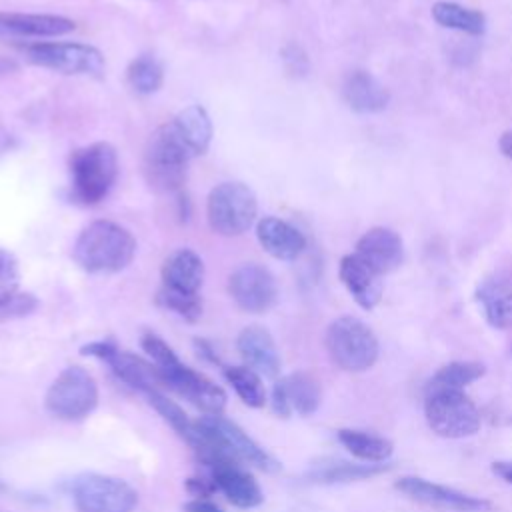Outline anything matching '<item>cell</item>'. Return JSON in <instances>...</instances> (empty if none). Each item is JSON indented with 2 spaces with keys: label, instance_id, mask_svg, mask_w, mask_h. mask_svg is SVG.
<instances>
[{
  "label": "cell",
  "instance_id": "ba28073f",
  "mask_svg": "<svg viewBox=\"0 0 512 512\" xmlns=\"http://www.w3.org/2000/svg\"><path fill=\"white\" fill-rule=\"evenodd\" d=\"M98 404V384L82 366L64 368L50 384L44 406L60 420H82Z\"/></svg>",
  "mask_w": 512,
  "mask_h": 512
},
{
  "label": "cell",
  "instance_id": "d4e9b609",
  "mask_svg": "<svg viewBox=\"0 0 512 512\" xmlns=\"http://www.w3.org/2000/svg\"><path fill=\"white\" fill-rule=\"evenodd\" d=\"M390 466L386 464H354L346 460H322L312 466L308 472V478L312 482L320 484H334V482H354V480H366L372 476H378L386 472Z\"/></svg>",
  "mask_w": 512,
  "mask_h": 512
},
{
  "label": "cell",
  "instance_id": "ac0fdd59",
  "mask_svg": "<svg viewBox=\"0 0 512 512\" xmlns=\"http://www.w3.org/2000/svg\"><path fill=\"white\" fill-rule=\"evenodd\" d=\"M236 348L248 368L256 370L260 376H278L280 354L270 332L258 324L246 326L236 338Z\"/></svg>",
  "mask_w": 512,
  "mask_h": 512
},
{
  "label": "cell",
  "instance_id": "f35d334b",
  "mask_svg": "<svg viewBox=\"0 0 512 512\" xmlns=\"http://www.w3.org/2000/svg\"><path fill=\"white\" fill-rule=\"evenodd\" d=\"M0 488H2V484H0Z\"/></svg>",
  "mask_w": 512,
  "mask_h": 512
},
{
  "label": "cell",
  "instance_id": "d590c367",
  "mask_svg": "<svg viewBox=\"0 0 512 512\" xmlns=\"http://www.w3.org/2000/svg\"><path fill=\"white\" fill-rule=\"evenodd\" d=\"M184 512H224V510L210 498H192L184 504Z\"/></svg>",
  "mask_w": 512,
  "mask_h": 512
},
{
  "label": "cell",
  "instance_id": "7c38bea8",
  "mask_svg": "<svg viewBox=\"0 0 512 512\" xmlns=\"http://www.w3.org/2000/svg\"><path fill=\"white\" fill-rule=\"evenodd\" d=\"M396 490L406 494L410 500H416L426 506H434L440 510L452 512H488L490 502L464 494L460 490L418 478V476H402L396 480Z\"/></svg>",
  "mask_w": 512,
  "mask_h": 512
},
{
  "label": "cell",
  "instance_id": "2e32d148",
  "mask_svg": "<svg viewBox=\"0 0 512 512\" xmlns=\"http://www.w3.org/2000/svg\"><path fill=\"white\" fill-rule=\"evenodd\" d=\"M76 28L74 20L58 14L0 12V40L64 36Z\"/></svg>",
  "mask_w": 512,
  "mask_h": 512
},
{
  "label": "cell",
  "instance_id": "30bf717a",
  "mask_svg": "<svg viewBox=\"0 0 512 512\" xmlns=\"http://www.w3.org/2000/svg\"><path fill=\"white\" fill-rule=\"evenodd\" d=\"M26 58L42 68L60 74L98 76L104 68V54L80 42H36L24 48Z\"/></svg>",
  "mask_w": 512,
  "mask_h": 512
},
{
  "label": "cell",
  "instance_id": "9a60e30c",
  "mask_svg": "<svg viewBox=\"0 0 512 512\" xmlns=\"http://www.w3.org/2000/svg\"><path fill=\"white\" fill-rule=\"evenodd\" d=\"M476 300L492 328H512V272L500 270L486 276L476 288Z\"/></svg>",
  "mask_w": 512,
  "mask_h": 512
},
{
  "label": "cell",
  "instance_id": "603a6c76",
  "mask_svg": "<svg viewBox=\"0 0 512 512\" xmlns=\"http://www.w3.org/2000/svg\"><path fill=\"white\" fill-rule=\"evenodd\" d=\"M104 362H108L110 370L122 382L132 386L134 390H140V392L146 394L150 390H160V386H164L162 378L158 374V368L152 362H148V360H144V358H140L132 352H124V350L114 348L106 356Z\"/></svg>",
  "mask_w": 512,
  "mask_h": 512
},
{
  "label": "cell",
  "instance_id": "83f0119b",
  "mask_svg": "<svg viewBox=\"0 0 512 512\" xmlns=\"http://www.w3.org/2000/svg\"><path fill=\"white\" fill-rule=\"evenodd\" d=\"M146 398L150 402V406L172 426V430L184 440L188 442L192 448L198 446V430L194 420H190L186 416V412L170 398H166L160 390H150L146 392Z\"/></svg>",
  "mask_w": 512,
  "mask_h": 512
},
{
  "label": "cell",
  "instance_id": "9c48e42d",
  "mask_svg": "<svg viewBox=\"0 0 512 512\" xmlns=\"http://www.w3.org/2000/svg\"><path fill=\"white\" fill-rule=\"evenodd\" d=\"M78 512H134L138 492L124 480L106 474H82L72 482Z\"/></svg>",
  "mask_w": 512,
  "mask_h": 512
},
{
  "label": "cell",
  "instance_id": "8992f818",
  "mask_svg": "<svg viewBox=\"0 0 512 512\" xmlns=\"http://www.w3.org/2000/svg\"><path fill=\"white\" fill-rule=\"evenodd\" d=\"M424 416L442 438H468L480 430V412L464 390H426Z\"/></svg>",
  "mask_w": 512,
  "mask_h": 512
},
{
  "label": "cell",
  "instance_id": "e0dca14e",
  "mask_svg": "<svg viewBox=\"0 0 512 512\" xmlns=\"http://www.w3.org/2000/svg\"><path fill=\"white\" fill-rule=\"evenodd\" d=\"M216 488L238 508H256L264 502L260 484L238 462H218L210 466Z\"/></svg>",
  "mask_w": 512,
  "mask_h": 512
},
{
  "label": "cell",
  "instance_id": "74e56055",
  "mask_svg": "<svg viewBox=\"0 0 512 512\" xmlns=\"http://www.w3.org/2000/svg\"><path fill=\"white\" fill-rule=\"evenodd\" d=\"M498 150H500L506 158L512 160V128L504 130L502 136L498 138Z\"/></svg>",
  "mask_w": 512,
  "mask_h": 512
},
{
  "label": "cell",
  "instance_id": "f1b7e54d",
  "mask_svg": "<svg viewBox=\"0 0 512 512\" xmlns=\"http://www.w3.org/2000/svg\"><path fill=\"white\" fill-rule=\"evenodd\" d=\"M224 378L246 406L262 408L266 404V388L256 370L248 368L246 364L244 366H226Z\"/></svg>",
  "mask_w": 512,
  "mask_h": 512
},
{
  "label": "cell",
  "instance_id": "1f68e13d",
  "mask_svg": "<svg viewBox=\"0 0 512 512\" xmlns=\"http://www.w3.org/2000/svg\"><path fill=\"white\" fill-rule=\"evenodd\" d=\"M158 304L176 312L178 316L186 318L188 322L198 320L200 314H202V302H200L198 294H180V292L162 288L158 292Z\"/></svg>",
  "mask_w": 512,
  "mask_h": 512
},
{
  "label": "cell",
  "instance_id": "d6a6232c",
  "mask_svg": "<svg viewBox=\"0 0 512 512\" xmlns=\"http://www.w3.org/2000/svg\"><path fill=\"white\" fill-rule=\"evenodd\" d=\"M18 284H20V268L8 250L0 248V304L10 300L14 294H18Z\"/></svg>",
  "mask_w": 512,
  "mask_h": 512
},
{
  "label": "cell",
  "instance_id": "f546056e",
  "mask_svg": "<svg viewBox=\"0 0 512 512\" xmlns=\"http://www.w3.org/2000/svg\"><path fill=\"white\" fill-rule=\"evenodd\" d=\"M482 374L484 366L478 362H450L430 378L426 390H464Z\"/></svg>",
  "mask_w": 512,
  "mask_h": 512
},
{
  "label": "cell",
  "instance_id": "ffe728a7",
  "mask_svg": "<svg viewBox=\"0 0 512 512\" xmlns=\"http://www.w3.org/2000/svg\"><path fill=\"white\" fill-rule=\"evenodd\" d=\"M342 96L346 106L358 114H378L390 104L388 88L366 70H354L346 76Z\"/></svg>",
  "mask_w": 512,
  "mask_h": 512
},
{
  "label": "cell",
  "instance_id": "8d00e7d4",
  "mask_svg": "<svg viewBox=\"0 0 512 512\" xmlns=\"http://www.w3.org/2000/svg\"><path fill=\"white\" fill-rule=\"evenodd\" d=\"M492 472L504 482L512 484V460H496L492 462Z\"/></svg>",
  "mask_w": 512,
  "mask_h": 512
},
{
  "label": "cell",
  "instance_id": "4316f807",
  "mask_svg": "<svg viewBox=\"0 0 512 512\" xmlns=\"http://www.w3.org/2000/svg\"><path fill=\"white\" fill-rule=\"evenodd\" d=\"M338 442L356 458L364 460V462H386L392 452L394 446L388 438L364 432V430H352V428H342L338 430Z\"/></svg>",
  "mask_w": 512,
  "mask_h": 512
},
{
  "label": "cell",
  "instance_id": "4dcf8cb0",
  "mask_svg": "<svg viewBox=\"0 0 512 512\" xmlns=\"http://www.w3.org/2000/svg\"><path fill=\"white\" fill-rule=\"evenodd\" d=\"M126 78H128V84L138 94H152V92L160 90V86L164 82V70L154 56L144 54L130 62V66L126 70Z\"/></svg>",
  "mask_w": 512,
  "mask_h": 512
},
{
  "label": "cell",
  "instance_id": "277c9868",
  "mask_svg": "<svg viewBox=\"0 0 512 512\" xmlns=\"http://www.w3.org/2000/svg\"><path fill=\"white\" fill-rule=\"evenodd\" d=\"M74 198L86 206L98 204L110 192L118 176V154L108 142H94L70 156Z\"/></svg>",
  "mask_w": 512,
  "mask_h": 512
},
{
  "label": "cell",
  "instance_id": "3957f363",
  "mask_svg": "<svg viewBox=\"0 0 512 512\" xmlns=\"http://www.w3.org/2000/svg\"><path fill=\"white\" fill-rule=\"evenodd\" d=\"M192 156L172 120L158 126L144 148V176L148 184L164 192L178 190L184 184L186 164Z\"/></svg>",
  "mask_w": 512,
  "mask_h": 512
},
{
  "label": "cell",
  "instance_id": "e575fe53",
  "mask_svg": "<svg viewBox=\"0 0 512 512\" xmlns=\"http://www.w3.org/2000/svg\"><path fill=\"white\" fill-rule=\"evenodd\" d=\"M186 490L194 496V498H210L214 494L216 484L214 480H204V478H188L186 480Z\"/></svg>",
  "mask_w": 512,
  "mask_h": 512
},
{
  "label": "cell",
  "instance_id": "836d02e7",
  "mask_svg": "<svg viewBox=\"0 0 512 512\" xmlns=\"http://www.w3.org/2000/svg\"><path fill=\"white\" fill-rule=\"evenodd\" d=\"M36 306H38V302H36V298L32 294H14L10 300L0 304V322L26 316Z\"/></svg>",
  "mask_w": 512,
  "mask_h": 512
},
{
  "label": "cell",
  "instance_id": "6da1fadb",
  "mask_svg": "<svg viewBox=\"0 0 512 512\" xmlns=\"http://www.w3.org/2000/svg\"><path fill=\"white\" fill-rule=\"evenodd\" d=\"M142 348L158 368L164 386L184 396L204 414H222L226 408V392L202 372L186 366L160 336L146 332L142 336Z\"/></svg>",
  "mask_w": 512,
  "mask_h": 512
},
{
  "label": "cell",
  "instance_id": "8fae6325",
  "mask_svg": "<svg viewBox=\"0 0 512 512\" xmlns=\"http://www.w3.org/2000/svg\"><path fill=\"white\" fill-rule=\"evenodd\" d=\"M228 292L236 306L250 314L268 312L278 298V286L272 272L256 262H246L230 274Z\"/></svg>",
  "mask_w": 512,
  "mask_h": 512
},
{
  "label": "cell",
  "instance_id": "d6986e66",
  "mask_svg": "<svg viewBox=\"0 0 512 512\" xmlns=\"http://www.w3.org/2000/svg\"><path fill=\"white\" fill-rule=\"evenodd\" d=\"M338 276L350 296L364 310H372L382 298V280L362 258L354 252L342 256L338 266Z\"/></svg>",
  "mask_w": 512,
  "mask_h": 512
},
{
  "label": "cell",
  "instance_id": "484cf974",
  "mask_svg": "<svg viewBox=\"0 0 512 512\" xmlns=\"http://www.w3.org/2000/svg\"><path fill=\"white\" fill-rule=\"evenodd\" d=\"M172 122L176 124L178 132L182 134L194 156L204 154L208 150L212 140V120L202 106H186L172 118Z\"/></svg>",
  "mask_w": 512,
  "mask_h": 512
},
{
  "label": "cell",
  "instance_id": "7402d4cb",
  "mask_svg": "<svg viewBox=\"0 0 512 512\" xmlns=\"http://www.w3.org/2000/svg\"><path fill=\"white\" fill-rule=\"evenodd\" d=\"M162 288L180 294H198L204 280V262L190 248L174 250L162 264Z\"/></svg>",
  "mask_w": 512,
  "mask_h": 512
},
{
  "label": "cell",
  "instance_id": "44dd1931",
  "mask_svg": "<svg viewBox=\"0 0 512 512\" xmlns=\"http://www.w3.org/2000/svg\"><path fill=\"white\" fill-rule=\"evenodd\" d=\"M256 238L260 246L278 260H296L306 248L304 234L276 216H264L256 224Z\"/></svg>",
  "mask_w": 512,
  "mask_h": 512
},
{
  "label": "cell",
  "instance_id": "5b68a950",
  "mask_svg": "<svg viewBox=\"0 0 512 512\" xmlns=\"http://www.w3.org/2000/svg\"><path fill=\"white\" fill-rule=\"evenodd\" d=\"M324 342L332 362L346 372H364L378 360V338L360 318H336L328 326Z\"/></svg>",
  "mask_w": 512,
  "mask_h": 512
},
{
  "label": "cell",
  "instance_id": "cb8c5ba5",
  "mask_svg": "<svg viewBox=\"0 0 512 512\" xmlns=\"http://www.w3.org/2000/svg\"><path fill=\"white\" fill-rule=\"evenodd\" d=\"M434 22L442 28L458 30L470 36H482L486 30V16L480 10L462 6L458 2H448V0H438L432 4L430 10Z\"/></svg>",
  "mask_w": 512,
  "mask_h": 512
},
{
  "label": "cell",
  "instance_id": "5bb4252c",
  "mask_svg": "<svg viewBox=\"0 0 512 512\" xmlns=\"http://www.w3.org/2000/svg\"><path fill=\"white\" fill-rule=\"evenodd\" d=\"M354 254L362 258L376 274L384 276L402 264L404 242L392 228L374 226L358 238Z\"/></svg>",
  "mask_w": 512,
  "mask_h": 512
},
{
  "label": "cell",
  "instance_id": "7a4b0ae2",
  "mask_svg": "<svg viewBox=\"0 0 512 512\" xmlns=\"http://www.w3.org/2000/svg\"><path fill=\"white\" fill-rule=\"evenodd\" d=\"M72 254L78 266L86 272H120L132 262L136 240L116 222L94 220L78 234Z\"/></svg>",
  "mask_w": 512,
  "mask_h": 512
},
{
  "label": "cell",
  "instance_id": "52a82bcc",
  "mask_svg": "<svg viewBox=\"0 0 512 512\" xmlns=\"http://www.w3.org/2000/svg\"><path fill=\"white\" fill-rule=\"evenodd\" d=\"M208 224L216 234L240 236L256 220L258 202L242 182H222L210 190L206 204Z\"/></svg>",
  "mask_w": 512,
  "mask_h": 512
},
{
  "label": "cell",
  "instance_id": "4fadbf2b",
  "mask_svg": "<svg viewBox=\"0 0 512 512\" xmlns=\"http://www.w3.org/2000/svg\"><path fill=\"white\" fill-rule=\"evenodd\" d=\"M320 400V382L310 372H292L280 378L272 388V408L282 418H288L292 412L308 416L316 412Z\"/></svg>",
  "mask_w": 512,
  "mask_h": 512
}]
</instances>
